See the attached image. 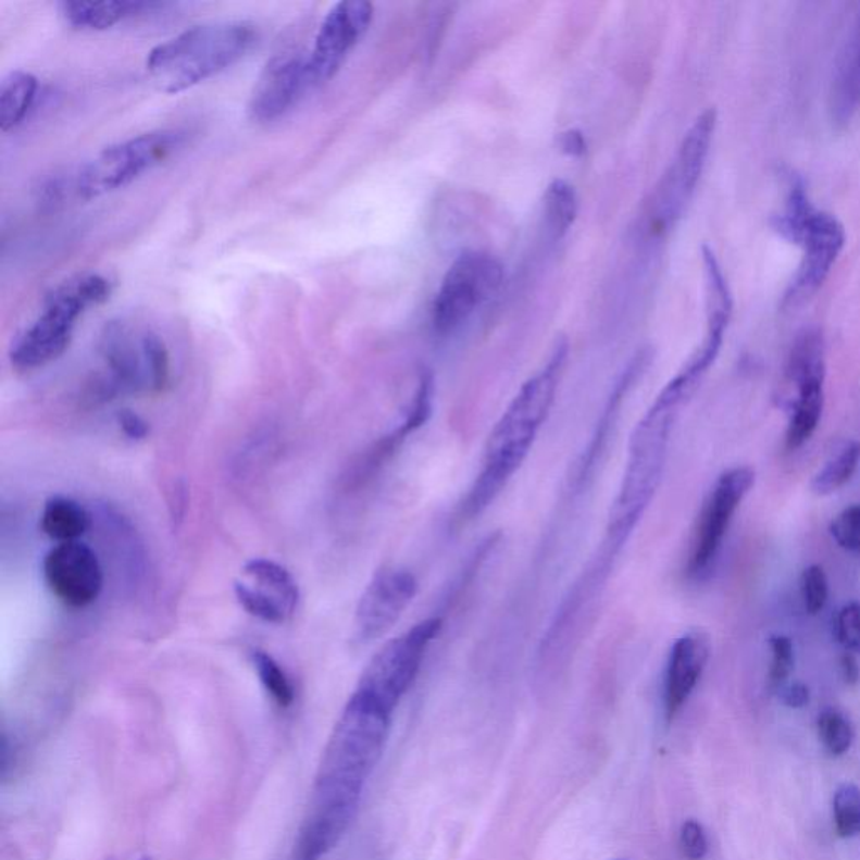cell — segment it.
<instances>
[{
  "label": "cell",
  "mask_w": 860,
  "mask_h": 860,
  "mask_svg": "<svg viewBox=\"0 0 860 860\" xmlns=\"http://www.w3.org/2000/svg\"><path fill=\"white\" fill-rule=\"evenodd\" d=\"M569 359V341L554 344L547 363L521 385L504 414L489 434L483 465L458 508V521L474 520L491 507L528 458L533 444L550 415Z\"/></svg>",
  "instance_id": "obj_1"
},
{
  "label": "cell",
  "mask_w": 860,
  "mask_h": 860,
  "mask_svg": "<svg viewBox=\"0 0 860 860\" xmlns=\"http://www.w3.org/2000/svg\"><path fill=\"white\" fill-rule=\"evenodd\" d=\"M390 718L381 702L354 689L323 755L308 815L350 827L363 785L384 751Z\"/></svg>",
  "instance_id": "obj_2"
},
{
  "label": "cell",
  "mask_w": 860,
  "mask_h": 860,
  "mask_svg": "<svg viewBox=\"0 0 860 860\" xmlns=\"http://www.w3.org/2000/svg\"><path fill=\"white\" fill-rule=\"evenodd\" d=\"M683 407L659 394L635 425L628 446L627 465L607 523L606 538L595 565L610 572L635 526L649 508L664 473L672 428Z\"/></svg>",
  "instance_id": "obj_3"
},
{
  "label": "cell",
  "mask_w": 860,
  "mask_h": 860,
  "mask_svg": "<svg viewBox=\"0 0 860 860\" xmlns=\"http://www.w3.org/2000/svg\"><path fill=\"white\" fill-rule=\"evenodd\" d=\"M258 41V30L245 21L190 27L150 51L147 71L166 95L187 91L242 60Z\"/></svg>",
  "instance_id": "obj_4"
},
{
  "label": "cell",
  "mask_w": 860,
  "mask_h": 860,
  "mask_svg": "<svg viewBox=\"0 0 860 860\" xmlns=\"http://www.w3.org/2000/svg\"><path fill=\"white\" fill-rule=\"evenodd\" d=\"M111 291L110 279L98 273L78 274L51 289L39 314L12 344V366L33 372L60 359L73 340L79 317L108 301Z\"/></svg>",
  "instance_id": "obj_5"
},
{
  "label": "cell",
  "mask_w": 860,
  "mask_h": 860,
  "mask_svg": "<svg viewBox=\"0 0 860 860\" xmlns=\"http://www.w3.org/2000/svg\"><path fill=\"white\" fill-rule=\"evenodd\" d=\"M101 372L91 390L103 399L119 394L160 391L171 382L165 341L147 326L125 320L107 323L98 340Z\"/></svg>",
  "instance_id": "obj_6"
},
{
  "label": "cell",
  "mask_w": 860,
  "mask_h": 860,
  "mask_svg": "<svg viewBox=\"0 0 860 860\" xmlns=\"http://www.w3.org/2000/svg\"><path fill=\"white\" fill-rule=\"evenodd\" d=\"M716 120V110L708 108L687 129L671 165L647 200L643 214L646 236L653 239L668 236L683 217L705 171Z\"/></svg>",
  "instance_id": "obj_7"
},
{
  "label": "cell",
  "mask_w": 860,
  "mask_h": 860,
  "mask_svg": "<svg viewBox=\"0 0 860 860\" xmlns=\"http://www.w3.org/2000/svg\"><path fill=\"white\" fill-rule=\"evenodd\" d=\"M185 141L187 134L184 129H157L111 145L83 166L74 189L85 200L98 199L123 189L172 159Z\"/></svg>",
  "instance_id": "obj_8"
},
{
  "label": "cell",
  "mask_w": 860,
  "mask_h": 860,
  "mask_svg": "<svg viewBox=\"0 0 860 860\" xmlns=\"http://www.w3.org/2000/svg\"><path fill=\"white\" fill-rule=\"evenodd\" d=\"M502 283L504 267L495 255L462 252L444 274L434 298V329L439 335H449L461 328L501 289Z\"/></svg>",
  "instance_id": "obj_9"
},
{
  "label": "cell",
  "mask_w": 860,
  "mask_h": 860,
  "mask_svg": "<svg viewBox=\"0 0 860 860\" xmlns=\"http://www.w3.org/2000/svg\"><path fill=\"white\" fill-rule=\"evenodd\" d=\"M440 616H428L396 639L388 640L366 665L357 689L394 713L400 699L414 684L425 653L443 631Z\"/></svg>",
  "instance_id": "obj_10"
},
{
  "label": "cell",
  "mask_w": 860,
  "mask_h": 860,
  "mask_svg": "<svg viewBox=\"0 0 860 860\" xmlns=\"http://www.w3.org/2000/svg\"><path fill=\"white\" fill-rule=\"evenodd\" d=\"M792 242L801 249V261L783 298V308L787 310L807 303L824 286L846 246V230L835 215L813 209L801 222Z\"/></svg>",
  "instance_id": "obj_11"
},
{
  "label": "cell",
  "mask_w": 860,
  "mask_h": 860,
  "mask_svg": "<svg viewBox=\"0 0 860 860\" xmlns=\"http://www.w3.org/2000/svg\"><path fill=\"white\" fill-rule=\"evenodd\" d=\"M751 468H733L718 477L706 498L696 526L695 541L687 560V575L701 576L711 569L730 523L745 496L755 486Z\"/></svg>",
  "instance_id": "obj_12"
},
{
  "label": "cell",
  "mask_w": 860,
  "mask_h": 860,
  "mask_svg": "<svg viewBox=\"0 0 860 860\" xmlns=\"http://www.w3.org/2000/svg\"><path fill=\"white\" fill-rule=\"evenodd\" d=\"M372 18L373 5L365 0H344L333 5L308 52L311 85H323L340 71L354 46L365 36Z\"/></svg>",
  "instance_id": "obj_13"
},
{
  "label": "cell",
  "mask_w": 860,
  "mask_h": 860,
  "mask_svg": "<svg viewBox=\"0 0 860 860\" xmlns=\"http://www.w3.org/2000/svg\"><path fill=\"white\" fill-rule=\"evenodd\" d=\"M234 594L249 615L266 624H285L298 610L295 576L282 563L267 558H254L240 569Z\"/></svg>",
  "instance_id": "obj_14"
},
{
  "label": "cell",
  "mask_w": 860,
  "mask_h": 860,
  "mask_svg": "<svg viewBox=\"0 0 860 860\" xmlns=\"http://www.w3.org/2000/svg\"><path fill=\"white\" fill-rule=\"evenodd\" d=\"M414 573L402 566H384L370 579L354 610L353 637L369 644L387 634L399 622L417 595Z\"/></svg>",
  "instance_id": "obj_15"
},
{
  "label": "cell",
  "mask_w": 860,
  "mask_h": 860,
  "mask_svg": "<svg viewBox=\"0 0 860 860\" xmlns=\"http://www.w3.org/2000/svg\"><path fill=\"white\" fill-rule=\"evenodd\" d=\"M42 576L51 594L71 609H85L100 598L104 573L97 551L88 545L58 544L42 562Z\"/></svg>",
  "instance_id": "obj_16"
},
{
  "label": "cell",
  "mask_w": 860,
  "mask_h": 860,
  "mask_svg": "<svg viewBox=\"0 0 860 860\" xmlns=\"http://www.w3.org/2000/svg\"><path fill=\"white\" fill-rule=\"evenodd\" d=\"M313 88L308 71V54L285 51L267 61L255 82L249 101V115L254 122L271 123L282 119Z\"/></svg>",
  "instance_id": "obj_17"
},
{
  "label": "cell",
  "mask_w": 860,
  "mask_h": 860,
  "mask_svg": "<svg viewBox=\"0 0 860 860\" xmlns=\"http://www.w3.org/2000/svg\"><path fill=\"white\" fill-rule=\"evenodd\" d=\"M711 653V640L701 628H693L672 644L664 677V711L674 720L698 686Z\"/></svg>",
  "instance_id": "obj_18"
},
{
  "label": "cell",
  "mask_w": 860,
  "mask_h": 860,
  "mask_svg": "<svg viewBox=\"0 0 860 860\" xmlns=\"http://www.w3.org/2000/svg\"><path fill=\"white\" fill-rule=\"evenodd\" d=\"M860 108V11L835 61L828 110L835 128H846Z\"/></svg>",
  "instance_id": "obj_19"
},
{
  "label": "cell",
  "mask_w": 860,
  "mask_h": 860,
  "mask_svg": "<svg viewBox=\"0 0 860 860\" xmlns=\"http://www.w3.org/2000/svg\"><path fill=\"white\" fill-rule=\"evenodd\" d=\"M160 8H163V4L140 2V0H104V2L67 0L61 4V14L76 29L104 30L123 23L125 18L137 17Z\"/></svg>",
  "instance_id": "obj_20"
},
{
  "label": "cell",
  "mask_w": 860,
  "mask_h": 860,
  "mask_svg": "<svg viewBox=\"0 0 860 860\" xmlns=\"http://www.w3.org/2000/svg\"><path fill=\"white\" fill-rule=\"evenodd\" d=\"M824 378H810L794 385L797 397L792 402L790 422H788L785 446L788 451H795L803 446L819 427L822 412H824Z\"/></svg>",
  "instance_id": "obj_21"
},
{
  "label": "cell",
  "mask_w": 860,
  "mask_h": 860,
  "mask_svg": "<svg viewBox=\"0 0 860 860\" xmlns=\"http://www.w3.org/2000/svg\"><path fill=\"white\" fill-rule=\"evenodd\" d=\"M91 526V514L76 499L52 496L41 513V529L58 544H73L86 535Z\"/></svg>",
  "instance_id": "obj_22"
},
{
  "label": "cell",
  "mask_w": 860,
  "mask_h": 860,
  "mask_svg": "<svg viewBox=\"0 0 860 860\" xmlns=\"http://www.w3.org/2000/svg\"><path fill=\"white\" fill-rule=\"evenodd\" d=\"M39 95V82L26 71H12L0 85V128L12 132L29 115Z\"/></svg>",
  "instance_id": "obj_23"
},
{
  "label": "cell",
  "mask_w": 860,
  "mask_h": 860,
  "mask_svg": "<svg viewBox=\"0 0 860 860\" xmlns=\"http://www.w3.org/2000/svg\"><path fill=\"white\" fill-rule=\"evenodd\" d=\"M788 384L798 385L810 378H824L827 375L825 365V340L819 328H806L798 333L792 345L787 362Z\"/></svg>",
  "instance_id": "obj_24"
},
{
  "label": "cell",
  "mask_w": 860,
  "mask_h": 860,
  "mask_svg": "<svg viewBox=\"0 0 860 860\" xmlns=\"http://www.w3.org/2000/svg\"><path fill=\"white\" fill-rule=\"evenodd\" d=\"M545 221L554 239H562L578 214V196L569 182L557 178L545 192Z\"/></svg>",
  "instance_id": "obj_25"
},
{
  "label": "cell",
  "mask_w": 860,
  "mask_h": 860,
  "mask_svg": "<svg viewBox=\"0 0 860 860\" xmlns=\"http://www.w3.org/2000/svg\"><path fill=\"white\" fill-rule=\"evenodd\" d=\"M860 461V443H849L840 447L819 473L813 476L810 489L813 495L828 496L844 488L853 474Z\"/></svg>",
  "instance_id": "obj_26"
},
{
  "label": "cell",
  "mask_w": 860,
  "mask_h": 860,
  "mask_svg": "<svg viewBox=\"0 0 860 860\" xmlns=\"http://www.w3.org/2000/svg\"><path fill=\"white\" fill-rule=\"evenodd\" d=\"M251 664L271 699L279 708H289L295 702V686L282 664L261 649L251 650Z\"/></svg>",
  "instance_id": "obj_27"
},
{
  "label": "cell",
  "mask_w": 860,
  "mask_h": 860,
  "mask_svg": "<svg viewBox=\"0 0 860 860\" xmlns=\"http://www.w3.org/2000/svg\"><path fill=\"white\" fill-rule=\"evenodd\" d=\"M834 820L840 837L860 834V790L856 785H843L835 792Z\"/></svg>",
  "instance_id": "obj_28"
},
{
  "label": "cell",
  "mask_w": 860,
  "mask_h": 860,
  "mask_svg": "<svg viewBox=\"0 0 860 860\" xmlns=\"http://www.w3.org/2000/svg\"><path fill=\"white\" fill-rule=\"evenodd\" d=\"M819 735L828 753L844 755L853 741L850 721L835 709H825L819 716Z\"/></svg>",
  "instance_id": "obj_29"
},
{
  "label": "cell",
  "mask_w": 860,
  "mask_h": 860,
  "mask_svg": "<svg viewBox=\"0 0 860 860\" xmlns=\"http://www.w3.org/2000/svg\"><path fill=\"white\" fill-rule=\"evenodd\" d=\"M772 649V665H770V687L778 689L785 684L795 668L794 643L787 635H772L769 640Z\"/></svg>",
  "instance_id": "obj_30"
},
{
  "label": "cell",
  "mask_w": 860,
  "mask_h": 860,
  "mask_svg": "<svg viewBox=\"0 0 860 860\" xmlns=\"http://www.w3.org/2000/svg\"><path fill=\"white\" fill-rule=\"evenodd\" d=\"M801 597L810 615L824 610L828 600V579L824 569L820 565H810L801 575Z\"/></svg>",
  "instance_id": "obj_31"
},
{
  "label": "cell",
  "mask_w": 860,
  "mask_h": 860,
  "mask_svg": "<svg viewBox=\"0 0 860 860\" xmlns=\"http://www.w3.org/2000/svg\"><path fill=\"white\" fill-rule=\"evenodd\" d=\"M831 535L838 547L860 553V504L847 508L832 521Z\"/></svg>",
  "instance_id": "obj_32"
},
{
  "label": "cell",
  "mask_w": 860,
  "mask_h": 860,
  "mask_svg": "<svg viewBox=\"0 0 860 860\" xmlns=\"http://www.w3.org/2000/svg\"><path fill=\"white\" fill-rule=\"evenodd\" d=\"M837 639L852 653H860V603L844 607L837 619Z\"/></svg>",
  "instance_id": "obj_33"
},
{
  "label": "cell",
  "mask_w": 860,
  "mask_h": 860,
  "mask_svg": "<svg viewBox=\"0 0 860 860\" xmlns=\"http://www.w3.org/2000/svg\"><path fill=\"white\" fill-rule=\"evenodd\" d=\"M681 850L689 860H701L708 852L705 828L696 820H687L681 828Z\"/></svg>",
  "instance_id": "obj_34"
},
{
  "label": "cell",
  "mask_w": 860,
  "mask_h": 860,
  "mask_svg": "<svg viewBox=\"0 0 860 860\" xmlns=\"http://www.w3.org/2000/svg\"><path fill=\"white\" fill-rule=\"evenodd\" d=\"M119 424L120 428H122V433L132 440L147 439L148 434H150V425H148V422L145 421L141 415L132 412V410H123V412H120Z\"/></svg>",
  "instance_id": "obj_35"
},
{
  "label": "cell",
  "mask_w": 860,
  "mask_h": 860,
  "mask_svg": "<svg viewBox=\"0 0 860 860\" xmlns=\"http://www.w3.org/2000/svg\"><path fill=\"white\" fill-rule=\"evenodd\" d=\"M560 147L569 155L578 157L584 155L585 150H587V141H585L584 135L579 134V132L570 129L560 138Z\"/></svg>",
  "instance_id": "obj_36"
},
{
  "label": "cell",
  "mask_w": 860,
  "mask_h": 860,
  "mask_svg": "<svg viewBox=\"0 0 860 860\" xmlns=\"http://www.w3.org/2000/svg\"><path fill=\"white\" fill-rule=\"evenodd\" d=\"M810 690L806 684L797 683L783 690V702L788 708H803L809 702Z\"/></svg>",
  "instance_id": "obj_37"
},
{
  "label": "cell",
  "mask_w": 860,
  "mask_h": 860,
  "mask_svg": "<svg viewBox=\"0 0 860 860\" xmlns=\"http://www.w3.org/2000/svg\"><path fill=\"white\" fill-rule=\"evenodd\" d=\"M840 671H843L844 681L847 684H856L860 677L859 662L852 652H846L840 659Z\"/></svg>",
  "instance_id": "obj_38"
},
{
  "label": "cell",
  "mask_w": 860,
  "mask_h": 860,
  "mask_svg": "<svg viewBox=\"0 0 860 860\" xmlns=\"http://www.w3.org/2000/svg\"><path fill=\"white\" fill-rule=\"evenodd\" d=\"M141 860H152V859H148V857H145V859H141Z\"/></svg>",
  "instance_id": "obj_39"
}]
</instances>
